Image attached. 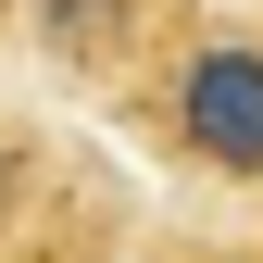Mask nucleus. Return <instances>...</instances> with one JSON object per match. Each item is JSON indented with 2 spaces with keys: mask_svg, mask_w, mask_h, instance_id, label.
<instances>
[{
  "mask_svg": "<svg viewBox=\"0 0 263 263\" xmlns=\"http://www.w3.org/2000/svg\"><path fill=\"white\" fill-rule=\"evenodd\" d=\"M138 125V151H163L176 176L263 201V13H188L163 63L113 101Z\"/></svg>",
  "mask_w": 263,
  "mask_h": 263,
  "instance_id": "1",
  "label": "nucleus"
},
{
  "mask_svg": "<svg viewBox=\"0 0 263 263\" xmlns=\"http://www.w3.org/2000/svg\"><path fill=\"white\" fill-rule=\"evenodd\" d=\"M201 13V0H13V38L50 63V76L101 88V101H125V88L163 63V38Z\"/></svg>",
  "mask_w": 263,
  "mask_h": 263,
  "instance_id": "2",
  "label": "nucleus"
},
{
  "mask_svg": "<svg viewBox=\"0 0 263 263\" xmlns=\"http://www.w3.org/2000/svg\"><path fill=\"white\" fill-rule=\"evenodd\" d=\"M38 201H50V138H38L13 101H0V251L38 226Z\"/></svg>",
  "mask_w": 263,
  "mask_h": 263,
  "instance_id": "3",
  "label": "nucleus"
}]
</instances>
